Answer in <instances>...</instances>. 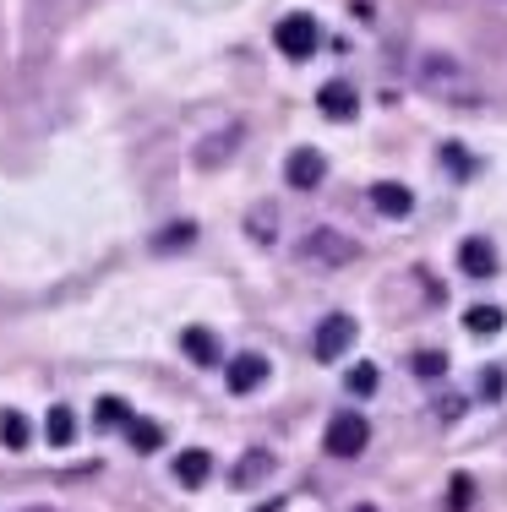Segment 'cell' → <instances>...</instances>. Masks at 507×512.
Here are the masks:
<instances>
[{
	"instance_id": "277c9868",
	"label": "cell",
	"mask_w": 507,
	"mask_h": 512,
	"mask_svg": "<svg viewBox=\"0 0 507 512\" xmlns=\"http://www.w3.org/2000/svg\"><path fill=\"white\" fill-rule=\"evenodd\" d=\"M355 338H360V327H355V316H344V311H333V316H322L317 322V338H311V349H317V360H344L349 349H355Z\"/></svg>"
},
{
	"instance_id": "ac0fdd59",
	"label": "cell",
	"mask_w": 507,
	"mask_h": 512,
	"mask_svg": "<svg viewBox=\"0 0 507 512\" xmlns=\"http://www.w3.org/2000/svg\"><path fill=\"white\" fill-rule=\"evenodd\" d=\"M44 436H50L55 447H66L71 436H77V420H71V409H66V404H55L50 414H44Z\"/></svg>"
},
{
	"instance_id": "8fae6325",
	"label": "cell",
	"mask_w": 507,
	"mask_h": 512,
	"mask_svg": "<svg viewBox=\"0 0 507 512\" xmlns=\"http://www.w3.org/2000/svg\"><path fill=\"white\" fill-rule=\"evenodd\" d=\"M458 267H464L469 278H497V251H491V240H464V246H458Z\"/></svg>"
},
{
	"instance_id": "e0dca14e",
	"label": "cell",
	"mask_w": 507,
	"mask_h": 512,
	"mask_svg": "<svg viewBox=\"0 0 507 512\" xmlns=\"http://www.w3.org/2000/svg\"><path fill=\"white\" fill-rule=\"evenodd\" d=\"M344 387H349V393H355V398H371V393H377V387H382V371H377V365H371V360H360V365H349Z\"/></svg>"
},
{
	"instance_id": "ffe728a7",
	"label": "cell",
	"mask_w": 507,
	"mask_h": 512,
	"mask_svg": "<svg viewBox=\"0 0 507 512\" xmlns=\"http://www.w3.org/2000/svg\"><path fill=\"white\" fill-rule=\"evenodd\" d=\"M469 502H475V480H469V474H453V485H448V507H453V512H469Z\"/></svg>"
},
{
	"instance_id": "5b68a950",
	"label": "cell",
	"mask_w": 507,
	"mask_h": 512,
	"mask_svg": "<svg viewBox=\"0 0 507 512\" xmlns=\"http://www.w3.org/2000/svg\"><path fill=\"white\" fill-rule=\"evenodd\" d=\"M371 442V425L366 414H333L328 420V436H322V447H328L333 458H360Z\"/></svg>"
},
{
	"instance_id": "484cf974",
	"label": "cell",
	"mask_w": 507,
	"mask_h": 512,
	"mask_svg": "<svg viewBox=\"0 0 507 512\" xmlns=\"http://www.w3.org/2000/svg\"><path fill=\"white\" fill-rule=\"evenodd\" d=\"M22 512H50V507H22Z\"/></svg>"
},
{
	"instance_id": "6da1fadb",
	"label": "cell",
	"mask_w": 507,
	"mask_h": 512,
	"mask_svg": "<svg viewBox=\"0 0 507 512\" xmlns=\"http://www.w3.org/2000/svg\"><path fill=\"white\" fill-rule=\"evenodd\" d=\"M415 82H420L426 93H437V99H453V104L475 93V88H469V71L458 66L453 55H420V66H415Z\"/></svg>"
},
{
	"instance_id": "d4e9b609",
	"label": "cell",
	"mask_w": 507,
	"mask_h": 512,
	"mask_svg": "<svg viewBox=\"0 0 507 512\" xmlns=\"http://www.w3.org/2000/svg\"><path fill=\"white\" fill-rule=\"evenodd\" d=\"M480 382H486V387H480V393H486V398H502V371H486V376H480Z\"/></svg>"
},
{
	"instance_id": "7c38bea8",
	"label": "cell",
	"mask_w": 507,
	"mask_h": 512,
	"mask_svg": "<svg viewBox=\"0 0 507 512\" xmlns=\"http://www.w3.org/2000/svg\"><path fill=\"white\" fill-rule=\"evenodd\" d=\"M464 327H469L475 338H497L502 327H507V311H502V306H491V300H480V306H469V311H464Z\"/></svg>"
},
{
	"instance_id": "9a60e30c",
	"label": "cell",
	"mask_w": 507,
	"mask_h": 512,
	"mask_svg": "<svg viewBox=\"0 0 507 512\" xmlns=\"http://www.w3.org/2000/svg\"><path fill=\"white\" fill-rule=\"evenodd\" d=\"M126 442L137 447V453H159V447H164V425L159 420H126Z\"/></svg>"
},
{
	"instance_id": "2e32d148",
	"label": "cell",
	"mask_w": 507,
	"mask_h": 512,
	"mask_svg": "<svg viewBox=\"0 0 507 512\" xmlns=\"http://www.w3.org/2000/svg\"><path fill=\"white\" fill-rule=\"evenodd\" d=\"M409 371H415L420 382H442V376H448V349H420V355L409 360Z\"/></svg>"
},
{
	"instance_id": "ba28073f",
	"label": "cell",
	"mask_w": 507,
	"mask_h": 512,
	"mask_svg": "<svg viewBox=\"0 0 507 512\" xmlns=\"http://www.w3.org/2000/svg\"><path fill=\"white\" fill-rule=\"evenodd\" d=\"M371 207H377L382 218H409L415 213V191H409L404 180H377V186H371Z\"/></svg>"
},
{
	"instance_id": "d6986e66",
	"label": "cell",
	"mask_w": 507,
	"mask_h": 512,
	"mask_svg": "<svg viewBox=\"0 0 507 512\" xmlns=\"http://www.w3.org/2000/svg\"><path fill=\"white\" fill-rule=\"evenodd\" d=\"M28 420H22V414L17 409H6V414H0V442H6V447H28Z\"/></svg>"
},
{
	"instance_id": "cb8c5ba5",
	"label": "cell",
	"mask_w": 507,
	"mask_h": 512,
	"mask_svg": "<svg viewBox=\"0 0 507 512\" xmlns=\"http://www.w3.org/2000/svg\"><path fill=\"white\" fill-rule=\"evenodd\" d=\"M99 420H104V425H120V420H131V414H126V404H120V398H104V404H99Z\"/></svg>"
},
{
	"instance_id": "52a82bcc",
	"label": "cell",
	"mask_w": 507,
	"mask_h": 512,
	"mask_svg": "<svg viewBox=\"0 0 507 512\" xmlns=\"http://www.w3.org/2000/svg\"><path fill=\"white\" fill-rule=\"evenodd\" d=\"M322 175H328V158H322L317 148H295L289 153V164H284V180L295 191H311V186H322Z\"/></svg>"
},
{
	"instance_id": "4fadbf2b",
	"label": "cell",
	"mask_w": 507,
	"mask_h": 512,
	"mask_svg": "<svg viewBox=\"0 0 507 512\" xmlns=\"http://www.w3.org/2000/svg\"><path fill=\"white\" fill-rule=\"evenodd\" d=\"M180 349L197 365H219V338H213L208 327H186V333H180Z\"/></svg>"
},
{
	"instance_id": "9c48e42d",
	"label": "cell",
	"mask_w": 507,
	"mask_h": 512,
	"mask_svg": "<svg viewBox=\"0 0 507 512\" xmlns=\"http://www.w3.org/2000/svg\"><path fill=\"white\" fill-rule=\"evenodd\" d=\"M317 109L328 120H355V109H360V93H355V82H322V93H317Z\"/></svg>"
},
{
	"instance_id": "7a4b0ae2",
	"label": "cell",
	"mask_w": 507,
	"mask_h": 512,
	"mask_svg": "<svg viewBox=\"0 0 507 512\" xmlns=\"http://www.w3.org/2000/svg\"><path fill=\"white\" fill-rule=\"evenodd\" d=\"M300 256H306L311 267H349L360 256V246L349 235H338V229H311V235L300 240Z\"/></svg>"
},
{
	"instance_id": "603a6c76",
	"label": "cell",
	"mask_w": 507,
	"mask_h": 512,
	"mask_svg": "<svg viewBox=\"0 0 507 512\" xmlns=\"http://www.w3.org/2000/svg\"><path fill=\"white\" fill-rule=\"evenodd\" d=\"M442 164H448V175H458V180L475 175V158H469L464 148H442Z\"/></svg>"
},
{
	"instance_id": "30bf717a",
	"label": "cell",
	"mask_w": 507,
	"mask_h": 512,
	"mask_svg": "<svg viewBox=\"0 0 507 512\" xmlns=\"http://www.w3.org/2000/svg\"><path fill=\"white\" fill-rule=\"evenodd\" d=\"M208 474H213V453H208V447H186V453L175 458V480L186 485V491L208 485Z\"/></svg>"
},
{
	"instance_id": "7402d4cb",
	"label": "cell",
	"mask_w": 507,
	"mask_h": 512,
	"mask_svg": "<svg viewBox=\"0 0 507 512\" xmlns=\"http://www.w3.org/2000/svg\"><path fill=\"white\" fill-rule=\"evenodd\" d=\"M251 240H273V229H279V218H273V207H257V213L246 218Z\"/></svg>"
},
{
	"instance_id": "8992f818",
	"label": "cell",
	"mask_w": 507,
	"mask_h": 512,
	"mask_svg": "<svg viewBox=\"0 0 507 512\" xmlns=\"http://www.w3.org/2000/svg\"><path fill=\"white\" fill-rule=\"evenodd\" d=\"M268 355H257V349H246V355H229L224 365V382H229V393H257L262 382H268Z\"/></svg>"
},
{
	"instance_id": "4316f807",
	"label": "cell",
	"mask_w": 507,
	"mask_h": 512,
	"mask_svg": "<svg viewBox=\"0 0 507 512\" xmlns=\"http://www.w3.org/2000/svg\"><path fill=\"white\" fill-rule=\"evenodd\" d=\"M355 512H377V507H355Z\"/></svg>"
},
{
	"instance_id": "5bb4252c",
	"label": "cell",
	"mask_w": 507,
	"mask_h": 512,
	"mask_svg": "<svg viewBox=\"0 0 507 512\" xmlns=\"http://www.w3.org/2000/svg\"><path fill=\"white\" fill-rule=\"evenodd\" d=\"M268 474H273V453H262V447H257V453H246V458L235 463V485H240V491H251V485H262Z\"/></svg>"
},
{
	"instance_id": "3957f363",
	"label": "cell",
	"mask_w": 507,
	"mask_h": 512,
	"mask_svg": "<svg viewBox=\"0 0 507 512\" xmlns=\"http://www.w3.org/2000/svg\"><path fill=\"white\" fill-rule=\"evenodd\" d=\"M273 44H279V55H289V60H311L317 44H322V33H317V22H311L306 11H289L279 28H273Z\"/></svg>"
},
{
	"instance_id": "44dd1931",
	"label": "cell",
	"mask_w": 507,
	"mask_h": 512,
	"mask_svg": "<svg viewBox=\"0 0 507 512\" xmlns=\"http://www.w3.org/2000/svg\"><path fill=\"white\" fill-rule=\"evenodd\" d=\"M235 142H240V126H229L224 137H213L208 148H197V158H202V164H219V158H224L229 148H235Z\"/></svg>"
}]
</instances>
